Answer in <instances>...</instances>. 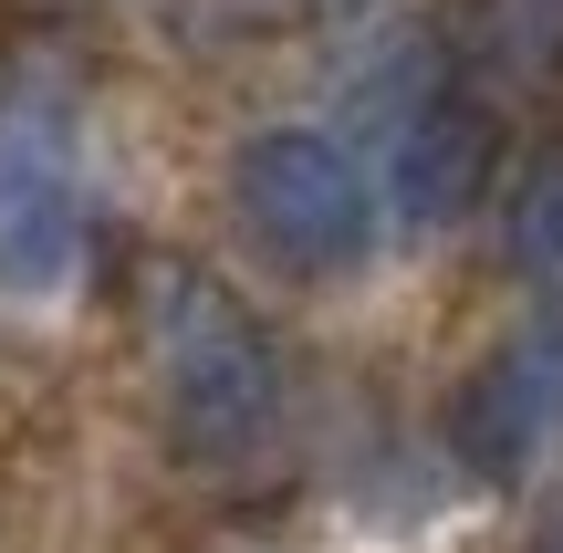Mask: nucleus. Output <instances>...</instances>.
I'll return each mask as SVG.
<instances>
[{
    "label": "nucleus",
    "instance_id": "f257e3e1",
    "mask_svg": "<svg viewBox=\"0 0 563 553\" xmlns=\"http://www.w3.org/2000/svg\"><path fill=\"white\" fill-rule=\"evenodd\" d=\"M157 397H167V429H178L188 460L209 471H241V460L272 450L282 408H292V376H282V345L230 303L220 283L178 272L157 292Z\"/></svg>",
    "mask_w": 563,
    "mask_h": 553
},
{
    "label": "nucleus",
    "instance_id": "f03ea898",
    "mask_svg": "<svg viewBox=\"0 0 563 553\" xmlns=\"http://www.w3.org/2000/svg\"><path fill=\"white\" fill-rule=\"evenodd\" d=\"M230 209L241 230L272 251L282 272L323 283V272H355L386 241V199L365 178V157L323 125H262V136L230 157Z\"/></svg>",
    "mask_w": 563,
    "mask_h": 553
},
{
    "label": "nucleus",
    "instance_id": "7ed1b4c3",
    "mask_svg": "<svg viewBox=\"0 0 563 553\" xmlns=\"http://www.w3.org/2000/svg\"><path fill=\"white\" fill-rule=\"evenodd\" d=\"M365 125H376V199L397 230H449L470 220V199H481V115L460 104V84H449V63L428 53V42H397V53L376 63V74L355 84Z\"/></svg>",
    "mask_w": 563,
    "mask_h": 553
},
{
    "label": "nucleus",
    "instance_id": "20e7f679",
    "mask_svg": "<svg viewBox=\"0 0 563 553\" xmlns=\"http://www.w3.org/2000/svg\"><path fill=\"white\" fill-rule=\"evenodd\" d=\"M95 209H84V157L63 136L53 104L11 95L0 104V292L11 303H53L74 292Z\"/></svg>",
    "mask_w": 563,
    "mask_h": 553
},
{
    "label": "nucleus",
    "instance_id": "39448f33",
    "mask_svg": "<svg viewBox=\"0 0 563 553\" xmlns=\"http://www.w3.org/2000/svg\"><path fill=\"white\" fill-rule=\"evenodd\" d=\"M563 429V324H532L511 334L501 355H481L460 387V408H449V460H460V480H481V491H511V480H532V460L553 450Z\"/></svg>",
    "mask_w": 563,
    "mask_h": 553
},
{
    "label": "nucleus",
    "instance_id": "423d86ee",
    "mask_svg": "<svg viewBox=\"0 0 563 553\" xmlns=\"http://www.w3.org/2000/svg\"><path fill=\"white\" fill-rule=\"evenodd\" d=\"M501 262H511L522 292L563 303V146H543V157L511 178V199H501Z\"/></svg>",
    "mask_w": 563,
    "mask_h": 553
},
{
    "label": "nucleus",
    "instance_id": "0eeeda50",
    "mask_svg": "<svg viewBox=\"0 0 563 553\" xmlns=\"http://www.w3.org/2000/svg\"><path fill=\"white\" fill-rule=\"evenodd\" d=\"M532 553H563V512H553V533H543V543H532Z\"/></svg>",
    "mask_w": 563,
    "mask_h": 553
}]
</instances>
